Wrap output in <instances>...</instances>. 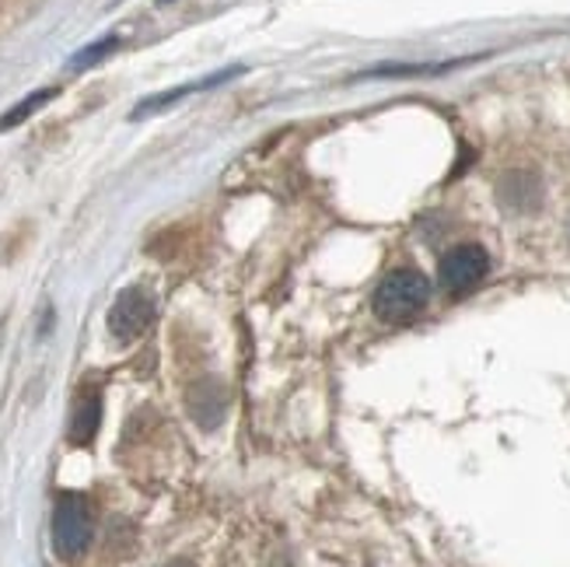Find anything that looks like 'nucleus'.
<instances>
[{"mask_svg": "<svg viewBox=\"0 0 570 567\" xmlns=\"http://www.w3.org/2000/svg\"><path fill=\"white\" fill-rule=\"evenodd\" d=\"M120 47V39L116 35H108V39H102V42H92V47L87 50H81L77 56H71V71H84V68H95L99 60H105L108 53H113Z\"/></svg>", "mask_w": 570, "mask_h": 567, "instance_id": "10", "label": "nucleus"}, {"mask_svg": "<svg viewBox=\"0 0 570 567\" xmlns=\"http://www.w3.org/2000/svg\"><path fill=\"white\" fill-rule=\"evenodd\" d=\"M99 424H102L99 389H81L74 400V410H71V427H68L71 445H92V439L99 434Z\"/></svg>", "mask_w": 570, "mask_h": 567, "instance_id": "6", "label": "nucleus"}, {"mask_svg": "<svg viewBox=\"0 0 570 567\" xmlns=\"http://www.w3.org/2000/svg\"><path fill=\"white\" fill-rule=\"evenodd\" d=\"M189 413H193V421L200 424V427H217L225 417V410H228V392L225 385L217 382V379H200L193 389H189Z\"/></svg>", "mask_w": 570, "mask_h": 567, "instance_id": "5", "label": "nucleus"}, {"mask_svg": "<svg viewBox=\"0 0 570 567\" xmlns=\"http://www.w3.org/2000/svg\"><path fill=\"white\" fill-rule=\"evenodd\" d=\"M487 270H490V256L484 246H476V243L455 246L442 259V288L452 298H463L487 277Z\"/></svg>", "mask_w": 570, "mask_h": 567, "instance_id": "3", "label": "nucleus"}, {"mask_svg": "<svg viewBox=\"0 0 570 567\" xmlns=\"http://www.w3.org/2000/svg\"><path fill=\"white\" fill-rule=\"evenodd\" d=\"M431 298V284L421 270L400 267L382 277L375 288V316L388 326H403L424 312V305Z\"/></svg>", "mask_w": 570, "mask_h": 567, "instance_id": "1", "label": "nucleus"}, {"mask_svg": "<svg viewBox=\"0 0 570 567\" xmlns=\"http://www.w3.org/2000/svg\"><path fill=\"white\" fill-rule=\"evenodd\" d=\"M56 99V89H42V92H32L29 99H21L14 109H8V113L4 116H0V130H14V126H21V123H25L32 113H39V109L42 105H46V102H53Z\"/></svg>", "mask_w": 570, "mask_h": 567, "instance_id": "9", "label": "nucleus"}, {"mask_svg": "<svg viewBox=\"0 0 570 567\" xmlns=\"http://www.w3.org/2000/svg\"><path fill=\"white\" fill-rule=\"evenodd\" d=\"M158 4H172V0H158Z\"/></svg>", "mask_w": 570, "mask_h": 567, "instance_id": "11", "label": "nucleus"}, {"mask_svg": "<svg viewBox=\"0 0 570 567\" xmlns=\"http://www.w3.org/2000/svg\"><path fill=\"white\" fill-rule=\"evenodd\" d=\"M151 322H155V298L144 288H126L108 309V333L123 343L137 340Z\"/></svg>", "mask_w": 570, "mask_h": 567, "instance_id": "4", "label": "nucleus"}, {"mask_svg": "<svg viewBox=\"0 0 570 567\" xmlns=\"http://www.w3.org/2000/svg\"><path fill=\"white\" fill-rule=\"evenodd\" d=\"M497 196H500V204L508 207V210L529 214V210L539 207L542 189H539V179L529 176V172H508V176H504L500 186H497Z\"/></svg>", "mask_w": 570, "mask_h": 567, "instance_id": "7", "label": "nucleus"}, {"mask_svg": "<svg viewBox=\"0 0 570 567\" xmlns=\"http://www.w3.org/2000/svg\"><path fill=\"white\" fill-rule=\"evenodd\" d=\"M235 74H242V71L231 68V71H221V74H214V78L196 81V84H183V89H172V92H165V95L147 99L144 105H137V109H134V120H141V116H147V113H158V109H168L175 99H186V95L200 92V89H214V84H225V81H228V78H235Z\"/></svg>", "mask_w": 570, "mask_h": 567, "instance_id": "8", "label": "nucleus"}, {"mask_svg": "<svg viewBox=\"0 0 570 567\" xmlns=\"http://www.w3.org/2000/svg\"><path fill=\"white\" fill-rule=\"evenodd\" d=\"M92 508L81 494H60L53 508V550L63 560H77L87 547H92Z\"/></svg>", "mask_w": 570, "mask_h": 567, "instance_id": "2", "label": "nucleus"}]
</instances>
